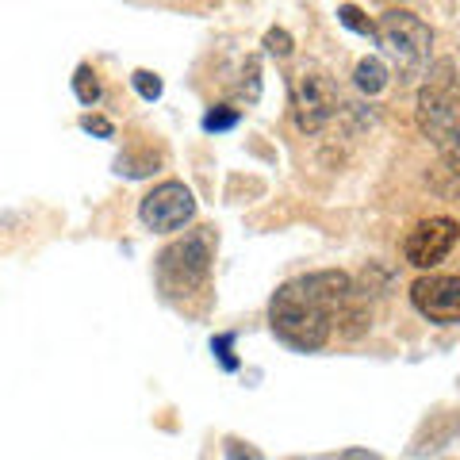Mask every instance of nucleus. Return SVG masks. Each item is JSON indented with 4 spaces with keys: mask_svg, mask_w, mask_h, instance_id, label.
I'll return each instance as SVG.
<instances>
[{
    "mask_svg": "<svg viewBox=\"0 0 460 460\" xmlns=\"http://www.w3.org/2000/svg\"><path fill=\"white\" fill-rule=\"evenodd\" d=\"M456 238H460L456 219H449V215H434V219H422L411 230L407 242H402V253H407V261L414 269H434L453 253Z\"/></svg>",
    "mask_w": 460,
    "mask_h": 460,
    "instance_id": "obj_7",
    "label": "nucleus"
},
{
    "mask_svg": "<svg viewBox=\"0 0 460 460\" xmlns=\"http://www.w3.org/2000/svg\"><path fill=\"white\" fill-rule=\"evenodd\" d=\"M242 93H246V100L253 104L257 96H261V62H257V58H246V69H242Z\"/></svg>",
    "mask_w": 460,
    "mask_h": 460,
    "instance_id": "obj_17",
    "label": "nucleus"
},
{
    "mask_svg": "<svg viewBox=\"0 0 460 460\" xmlns=\"http://www.w3.org/2000/svg\"><path fill=\"white\" fill-rule=\"evenodd\" d=\"M304 292L314 299V304H323L330 314L341 311L345 304L353 299V280H349V272H341V269H323V272H307V277H299L296 280Z\"/></svg>",
    "mask_w": 460,
    "mask_h": 460,
    "instance_id": "obj_9",
    "label": "nucleus"
},
{
    "mask_svg": "<svg viewBox=\"0 0 460 460\" xmlns=\"http://www.w3.org/2000/svg\"><path fill=\"white\" fill-rule=\"evenodd\" d=\"M338 23L349 27V31H357V35H365V39H376V23H372L357 4H341L338 8Z\"/></svg>",
    "mask_w": 460,
    "mask_h": 460,
    "instance_id": "obj_12",
    "label": "nucleus"
},
{
    "mask_svg": "<svg viewBox=\"0 0 460 460\" xmlns=\"http://www.w3.org/2000/svg\"><path fill=\"white\" fill-rule=\"evenodd\" d=\"M238 119H242L238 108L219 104V108H211V111L204 115V131H208V135H223V131H230V127H238Z\"/></svg>",
    "mask_w": 460,
    "mask_h": 460,
    "instance_id": "obj_13",
    "label": "nucleus"
},
{
    "mask_svg": "<svg viewBox=\"0 0 460 460\" xmlns=\"http://www.w3.org/2000/svg\"><path fill=\"white\" fill-rule=\"evenodd\" d=\"M226 460H265L261 453L253 449V445H246V441H226Z\"/></svg>",
    "mask_w": 460,
    "mask_h": 460,
    "instance_id": "obj_20",
    "label": "nucleus"
},
{
    "mask_svg": "<svg viewBox=\"0 0 460 460\" xmlns=\"http://www.w3.org/2000/svg\"><path fill=\"white\" fill-rule=\"evenodd\" d=\"M230 345H234V334H219V338H211V353L223 361V368L234 372V368H238V361H234V353H230Z\"/></svg>",
    "mask_w": 460,
    "mask_h": 460,
    "instance_id": "obj_19",
    "label": "nucleus"
},
{
    "mask_svg": "<svg viewBox=\"0 0 460 460\" xmlns=\"http://www.w3.org/2000/svg\"><path fill=\"white\" fill-rule=\"evenodd\" d=\"M74 96L81 100L84 108L100 104V81H96V74H93L89 66H77V74H74Z\"/></svg>",
    "mask_w": 460,
    "mask_h": 460,
    "instance_id": "obj_11",
    "label": "nucleus"
},
{
    "mask_svg": "<svg viewBox=\"0 0 460 460\" xmlns=\"http://www.w3.org/2000/svg\"><path fill=\"white\" fill-rule=\"evenodd\" d=\"M341 108V93L338 84L330 81L319 69H304L296 81H292V115H296V127L304 135H314L334 119Z\"/></svg>",
    "mask_w": 460,
    "mask_h": 460,
    "instance_id": "obj_5",
    "label": "nucleus"
},
{
    "mask_svg": "<svg viewBox=\"0 0 460 460\" xmlns=\"http://www.w3.org/2000/svg\"><path fill=\"white\" fill-rule=\"evenodd\" d=\"M456 89H460V58H456Z\"/></svg>",
    "mask_w": 460,
    "mask_h": 460,
    "instance_id": "obj_22",
    "label": "nucleus"
},
{
    "mask_svg": "<svg viewBox=\"0 0 460 460\" xmlns=\"http://www.w3.org/2000/svg\"><path fill=\"white\" fill-rule=\"evenodd\" d=\"M261 47L272 54V58H292V50H296V39L284 31V27H269L265 31V42Z\"/></svg>",
    "mask_w": 460,
    "mask_h": 460,
    "instance_id": "obj_15",
    "label": "nucleus"
},
{
    "mask_svg": "<svg viewBox=\"0 0 460 460\" xmlns=\"http://www.w3.org/2000/svg\"><path fill=\"white\" fill-rule=\"evenodd\" d=\"M341 460H376V456H368V453H345Z\"/></svg>",
    "mask_w": 460,
    "mask_h": 460,
    "instance_id": "obj_21",
    "label": "nucleus"
},
{
    "mask_svg": "<svg viewBox=\"0 0 460 460\" xmlns=\"http://www.w3.org/2000/svg\"><path fill=\"white\" fill-rule=\"evenodd\" d=\"M269 323H272V334H277L284 345H292L299 353H314L326 345L334 314H330L323 304H314L296 280H288L277 288V296H272Z\"/></svg>",
    "mask_w": 460,
    "mask_h": 460,
    "instance_id": "obj_1",
    "label": "nucleus"
},
{
    "mask_svg": "<svg viewBox=\"0 0 460 460\" xmlns=\"http://www.w3.org/2000/svg\"><path fill=\"white\" fill-rule=\"evenodd\" d=\"M192 215H196V196L189 184H181V181L157 184L138 204V219L146 223V230H154V234H172V230H181L184 223H192Z\"/></svg>",
    "mask_w": 460,
    "mask_h": 460,
    "instance_id": "obj_6",
    "label": "nucleus"
},
{
    "mask_svg": "<svg viewBox=\"0 0 460 460\" xmlns=\"http://www.w3.org/2000/svg\"><path fill=\"white\" fill-rule=\"evenodd\" d=\"M211 257H215V230L196 226L189 238H181L162 250V257H157V280H162L169 296H189L208 284Z\"/></svg>",
    "mask_w": 460,
    "mask_h": 460,
    "instance_id": "obj_4",
    "label": "nucleus"
},
{
    "mask_svg": "<svg viewBox=\"0 0 460 460\" xmlns=\"http://www.w3.org/2000/svg\"><path fill=\"white\" fill-rule=\"evenodd\" d=\"M414 119H419V131L438 146L445 165L460 177V89H456V81H429L419 93Z\"/></svg>",
    "mask_w": 460,
    "mask_h": 460,
    "instance_id": "obj_3",
    "label": "nucleus"
},
{
    "mask_svg": "<svg viewBox=\"0 0 460 460\" xmlns=\"http://www.w3.org/2000/svg\"><path fill=\"white\" fill-rule=\"evenodd\" d=\"M376 47L387 62L395 66L402 84L419 81L429 69V50H434V31L407 8L384 12L376 23Z\"/></svg>",
    "mask_w": 460,
    "mask_h": 460,
    "instance_id": "obj_2",
    "label": "nucleus"
},
{
    "mask_svg": "<svg viewBox=\"0 0 460 460\" xmlns=\"http://www.w3.org/2000/svg\"><path fill=\"white\" fill-rule=\"evenodd\" d=\"M131 84H135V93L142 96V100H162V93H165V84H162V77L157 74H150V69H135L131 74Z\"/></svg>",
    "mask_w": 460,
    "mask_h": 460,
    "instance_id": "obj_14",
    "label": "nucleus"
},
{
    "mask_svg": "<svg viewBox=\"0 0 460 460\" xmlns=\"http://www.w3.org/2000/svg\"><path fill=\"white\" fill-rule=\"evenodd\" d=\"M353 84L361 89L365 96H376L384 93V84H387V66H384V58H361L353 69Z\"/></svg>",
    "mask_w": 460,
    "mask_h": 460,
    "instance_id": "obj_10",
    "label": "nucleus"
},
{
    "mask_svg": "<svg viewBox=\"0 0 460 460\" xmlns=\"http://www.w3.org/2000/svg\"><path fill=\"white\" fill-rule=\"evenodd\" d=\"M411 304L422 319L438 326L460 323V277H445V272H429L411 284Z\"/></svg>",
    "mask_w": 460,
    "mask_h": 460,
    "instance_id": "obj_8",
    "label": "nucleus"
},
{
    "mask_svg": "<svg viewBox=\"0 0 460 460\" xmlns=\"http://www.w3.org/2000/svg\"><path fill=\"white\" fill-rule=\"evenodd\" d=\"M81 131H89V135H96V138H115L111 119H104V115H96V111L81 115Z\"/></svg>",
    "mask_w": 460,
    "mask_h": 460,
    "instance_id": "obj_18",
    "label": "nucleus"
},
{
    "mask_svg": "<svg viewBox=\"0 0 460 460\" xmlns=\"http://www.w3.org/2000/svg\"><path fill=\"white\" fill-rule=\"evenodd\" d=\"M154 165H157V154H142V157L123 154L119 162H115V169L127 172V177H146V172H154Z\"/></svg>",
    "mask_w": 460,
    "mask_h": 460,
    "instance_id": "obj_16",
    "label": "nucleus"
}]
</instances>
